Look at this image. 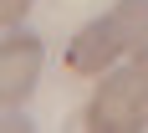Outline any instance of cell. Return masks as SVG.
I'll return each mask as SVG.
<instances>
[{
  "label": "cell",
  "mask_w": 148,
  "mask_h": 133,
  "mask_svg": "<svg viewBox=\"0 0 148 133\" xmlns=\"http://www.w3.org/2000/svg\"><path fill=\"white\" fill-rule=\"evenodd\" d=\"M41 61H46L41 41L10 26V36L0 41V103L5 108H26L31 103V92L41 82Z\"/></svg>",
  "instance_id": "cell-2"
},
{
  "label": "cell",
  "mask_w": 148,
  "mask_h": 133,
  "mask_svg": "<svg viewBox=\"0 0 148 133\" xmlns=\"http://www.w3.org/2000/svg\"><path fill=\"white\" fill-rule=\"evenodd\" d=\"M82 123L92 133H138V128H148V51H133L123 67L102 72Z\"/></svg>",
  "instance_id": "cell-1"
},
{
  "label": "cell",
  "mask_w": 148,
  "mask_h": 133,
  "mask_svg": "<svg viewBox=\"0 0 148 133\" xmlns=\"http://www.w3.org/2000/svg\"><path fill=\"white\" fill-rule=\"evenodd\" d=\"M31 5H36V0H0V21H5V26H21Z\"/></svg>",
  "instance_id": "cell-5"
},
{
  "label": "cell",
  "mask_w": 148,
  "mask_h": 133,
  "mask_svg": "<svg viewBox=\"0 0 148 133\" xmlns=\"http://www.w3.org/2000/svg\"><path fill=\"white\" fill-rule=\"evenodd\" d=\"M118 57H128V46H123L118 26L102 15V21H92V26H82V31L72 36V46H66V72H77V77H102V72L118 67Z\"/></svg>",
  "instance_id": "cell-3"
},
{
  "label": "cell",
  "mask_w": 148,
  "mask_h": 133,
  "mask_svg": "<svg viewBox=\"0 0 148 133\" xmlns=\"http://www.w3.org/2000/svg\"><path fill=\"white\" fill-rule=\"evenodd\" d=\"M107 21L118 26L128 57H133V51H148V0H118V5L107 10Z\"/></svg>",
  "instance_id": "cell-4"
}]
</instances>
